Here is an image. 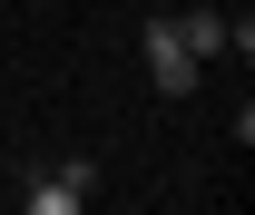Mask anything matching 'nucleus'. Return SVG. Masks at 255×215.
I'll use <instances>...</instances> for the list:
<instances>
[{"label":"nucleus","instance_id":"2","mask_svg":"<svg viewBox=\"0 0 255 215\" xmlns=\"http://www.w3.org/2000/svg\"><path fill=\"white\" fill-rule=\"evenodd\" d=\"M89 196H98V166H89V156H69V166H39V176L20 186V206H30V215H79Z\"/></svg>","mask_w":255,"mask_h":215},{"label":"nucleus","instance_id":"3","mask_svg":"<svg viewBox=\"0 0 255 215\" xmlns=\"http://www.w3.org/2000/svg\"><path fill=\"white\" fill-rule=\"evenodd\" d=\"M177 39H187L196 59H226V49L246 59V49H255V30H246V20H226V10H187V20H177Z\"/></svg>","mask_w":255,"mask_h":215},{"label":"nucleus","instance_id":"1","mask_svg":"<svg viewBox=\"0 0 255 215\" xmlns=\"http://www.w3.org/2000/svg\"><path fill=\"white\" fill-rule=\"evenodd\" d=\"M137 59H147V78H157L167 98H196V78H206V59H196L187 39H177V20H147V39H137Z\"/></svg>","mask_w":255,"mask_h":215}]
</instances>
